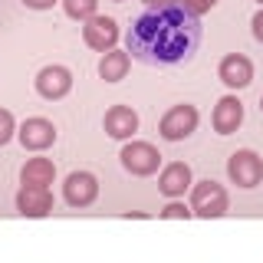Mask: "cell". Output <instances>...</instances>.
I'll list each match as a JSON object with an SVG mask.
<instances>
[{
    "mask_svg": "<svg viewBox=\"0 0 263 263\" xmlns=\"http://www.w3.org/2000/svg\"><path fill=\"white\" fill-rule=\"evenodd\" d=\"M128 56L145 66H184L197 56L201 46V16L187 13L181 4L171 7H148L138 13L125 30Z\"/></svg>",
    "mask_w": 263,
    "mask_h": 263,
    "instance_id": "6da1fadb",
    "label": "cell"
},
{
    "mask_svg": "<svg viewBox=\"0 0 263 263\" xmlns=\"http://www.w3.org/2000/svg\"><path fill=\"white\" fill-rule=\"evenodd\" d=\"M191 211L194 217H224V214L230 211V194L224 184H217V181H197V184L191 187Z\"/></svg>",
    "mask_w": 263,
    "mask_h": 263,
    "instance_id": "7a4b0ae2",
    "label": "cell"
},
{
    "mask_svg": "<svg viewBox=\"0 0 263 263\" xmlns=\"http://www.w3.org/2000/svg\"><path fill=\"white\" fill-rule=\"evenodd\" d=\"M197 122H201V115H197V109L191 102L171 105L158 122V135L164 142H184V138H191L197 132Z\"/></svg>",
    "mask_w": 263,
    "mask_h": 263,
    "instance_id": "3957f363",
    "label": "cell"
},
{
    "mask_svg": "<svg viewBox=\"0 0 263 263\" xmlns=\"http://www.w3.org/2000/svg\"><path fill=\"white\" fill-rule=\"evenodd\" d=\"M227 178L237 187H257L263 181V158L253 148H237L227 158Z\"/></svg>",
    "mask_w": 263,
    "mask_h": 263,
    "instance_id": "277c9868",
    "label": "cell"
},
{
    "mask_svg": "<svg viewBox=\"0 0 263 263\" xmlns=\"http://www.w3.org/2000/svg\"><path fill=\"white\" fill-rule=\"evenodd\" d=\"M122 168L128 171V175H135V178H148V175H155V171L161 168V155H158V148H155L152 142H128V145H122Z\"/></svg>",
    "mask_w": 263,
    "mask_h": 263,
    "instance_id": "5b68a950",
    "label": "cell"
},
{
    "mask_svg": "<svg viewBox=\"0 0 263 263\" xmlns=\"http://www.w3.org/2000/svg\"><path fill=\"white\" fill-rule=\"evenodd\" d=\"M119 36H122V30H119V23H115L112 16L96 13L92 20L82 23V40H86V46L96 49V53H109V49H115Z\"/></svg>",
    "mask_w": 263,
    "mask_h": 263,
    "instance_id": "8992f818",
    "label": "cell"
},
{
    "mask_svg": "<svg viewBox=\"0 0 263 263\" xmlns=\"http://www.w3.org/2000/svg\"><path fill=\"white\" fill-rule=\"evenodd\" d=\"M63 197L69 208H89L99 197V178L92 171H72L63 181Z\"/></svg>",
    "mask_w": 263,
    "mask_h": 263,
    "instance_id": "52a82bcc",
    "label": "cell"
},
{
    "mask_svg": "<svg viewBox=\"0 0 263 263\" xmlns=\"http://www.w3.org/2000/svg\"><path fill=\"white\" fill-rule=\"evenodd\" d=\"M72 89V72L66 69V66L60 63H49L43 66V69L36 72V92L49 99V102H56V99H66Z\"/></svg>",
    "mask_w": 263,
    "mask_h": 263,
    "instance_id": "ba28073f",
    "label": "cell"
},
{
    "mask_svg": "<svg viewBox=\"0 0 263 263\" xmlns=\"http://www.w3.org/2000/svg\"><path fill=\"white\" fill-rule=\"evenodd\" d=\"M16 138H20V145L27 152H46L56 142V125L49 119H43V115H33V119H27L16 128Z\"/></svg>",
    "mask_w": 263,
    "mask_h": 263,
    "instance_id": "9c48e42d",
    "label": "cell"
},
{
    "mask_svg": "<svg viewBox=\"0 0 263 263\" xmlns=\"http://www.w3.org/2000/svg\"><path fill=\"white\" fill-rule=\"evenodd\" d=\"M217 79L224 82L227 89H247L253 82V63L250 56L243 53H227L217 66Z\"/></svg>",
    "mask_w": 263,
    "mask_h": 263,
    "instance_id": "30bf717a",
    "label": "cell"
},
{
    "mask_svg": "<svg viewBox=\"0 0 263 263\" xmlns=\"http://www.w3.org/2000/svg\"><path fill=\"white\" fill-rule=\"evenodd\" d=\"M194 184V175H191V164L187 161H171L161 168L158 175V191L164 197H171V201H178V197H184V191H191Z\"/></svg>",
    "mask_w": 263,
    "mask_h": 263,
    "instance_id": "8fae6325",
    "label": "cell"
},
{
    "mask_svg": "<svg viewBox=\"0 0 263 263\" xmlns=\"http://www.w3.org/2000/svg\"><path fill=\"white\" fill-rule=\"evenodd\" d=\"M240 122H243V102L237 96H224V99H217V105H214V112H211V125L217 135H234L237 128H240Z\"/></svg>",
    "mask_w": 263,
    "mask_h": 263,
    "instance_id": "7c38bea8",
    "label": "cell"
},
{
    "mask_svg": "<svg viewBox=\"0 0 263 263\" xmlns=\"http://www.w3.org/2000/svg\"><path fill=\"white\" fill-rule=\"evenodd\" d=\"M102 128L109 138H119V142H125L138 132V112L132 109V105H112L109 112L102 115Z\"/></svg>",
    "mask_w": 263,
    "mask_h": 263,
    "instance_id": "4fadbf2b",
    "label": "cell"
},
{
    "mask_svg": "<svg viewBox=\"0 0 263 263\" xmlns=\"http://www.w3.org/2000/svg\"><path fill=\"white\" fill-rule=\"evenodd\" d=\"M16 211L23 217H46V214H53V194H49V187H27L23 184L16 191Z\"/></svg>",
    "mask_w": 263,
    "mask_h": 263,
    "instance_id": "5bb4252c",
    "label": "cell"
},
{
    "mask_svg": "<svg viewBox=\"0 0 263 263\" xmlns=\"http://www.w3.org/2000/svg\"><path fill=\"white\" fill-rule=\"evenodd\" d=\"M56 178V164L49 158H27V164L20 168V181L27 187H49Z\"/></svg>",
    "mask_w": 263,
    "mask_h": 263,
    "instance_id": "9a60e30c",
    "label": "cell"
},
{
    "mask_svg": "<svg viewBox=\"0 0 263 263\" xmlns=\"http://www.w3.org/2000/svg\"><path fill=\"white\" fill-rule=\"evenodd\" d=\"M128 66H132L128 49H109V53H102V60H99V76L105 82H122L128 76Z\"/></svg>",
    "mask_w": 263,
    "mask_h": 263,
    "instance_id": "2e32d148",
    "label": "cell"
},
{
    "mask_svg": "<svg viewBox=\"0 0 263 263\" xmlns=\"http://www.w3.org/2000/svg\"><path fill=\"white\" fill-rule=\"evenodd\" d=\"M63 10L72 16V20L86 23L99 13V0H63Z\"/></svg>",
    "mask_w": 263,
    "mask_h": 263,
    "instance_id": "e0dca14e",
    "label": "cell"
},
{
    "mask_svg": "<svg viewBox=\"0 0 263 263\" xmlns=\"http://www.w3.org/2000/svg\"><path fill=\"white\" fill-rule=\"evenodd\" d=\"M158 217L161 220H187V217H194V211H191V204H184V201H171L164 211H158Z\"/></svg>",
    "mask_w": 263,
    "mask_h": 263,
    "instance_id": "ac0fdd59",
    "label": "cell"
},
{
    "mask_svg": "<svg viewBox=\"0 0 263 263\" xmlns=\"http://www.w3.org/2000/svg\"><path fill=\"white\" fill-rule=\"evenodd\" d=\"M13 135H16V119H13V112L0 109V148L10 142Z\"/></svg>",
    "mask_w": 263,
    "mask_h": 263,
    "instance_id": "d6986e66",
    "label": "cell"
},
{
    "mask_svg": "<svg viewBox=\"0 0 263 263\" xmlns=\"http://www.w3.org/2000/svg\"><path fill=\"white\" fill-rule=\"evenodd\" d=\"M181 7H184L187 13H194V16H201V13H208V10H214V7L220 4V0H178Z\"/></svg>",
    "mask_w": 263,
    "mask_h": 263,
    "instance_id": "ffe728a7",
    "label": "cell"
},
{
    "mask_svg": "<svg viewBox=\"0 0 263 263\" xmlns=\"http://www.w3.org/2000/svg\"><path fill=\"white\" fill-rule=\"evenodd\" d=\"M250 27H253V36H257V43H263V10H257V13H253Z\"/></svg>",
    "mask_w": 263,
    "mask_h": 263,
    "instance_id": "44dd1931",
    "label": "cell"
},
{
    "mask_svg": "<svg viewBox=\"0 0 263 263\" xmlns=\"http://www.w3.org/2000/svg\"><path fill=\"white\" fill-rule=\"evenodd\" d=\"M56 0H23V7H30V10H49Z\"/></svg>",
    "mask_w": 263,
    "mask_h": 263,
    "instance_id": "7402d4cb",
    "label": "cell"
},
{
    "mask_svg": "<svg viewBox=\"0 0 263 263\" xmlns=\"http://www.w3.org/2000/svg\"><path fill=\"white\" fill-rule=\"evenodd\" d=\"M145 7H171V4H178V0H142Z\"/></svg>",
    "mask_w": 263,
    "mask_h": 263,
    "instance_id": "603a6c76",
    "label": "cell"
},
{
    "mask_svg": "<svg viewBox=\"0 0 263 263\" xmlns=\"http://www.w3.org/2000/svg\"><path fill=\"white\" fill-rule=\"evenodd\" d=\"M260 112H263V96H260Z\"/></svg>",
    "mask_w": 263,
    "mask_h": 263,
    "instance_id": "cb8c5ba5",
    "label": "cell"
},
{
    "mask_svg": "<svg viewBox=\"0 0 263 263\" xmlns=\"http://www.w3.org/2000/svg\"><path fill=\"white\" fill-rule=\"evenodd\" d=\"M257 4H263V0H257Z\"/></svg>",
    "mask_w": 263,
    "mask_h": 263,
    "instance_id": "d4e9b609",
    "label": "cell"
},
{
    "mask_svg": "<svg viewBox=\"0 0 263 263\" xmlns=\"http://www.w3.org/2000/svg\"><path fill=\"white\" fill-rule=\"evenodd\" d=\"M119 4H122V0H119Z\"/></svg>",
    "mask_w": 263,
    "mask_h": 263,
    "instance_id": "484cf974",
    "label": "cell"
}]
</instances>
